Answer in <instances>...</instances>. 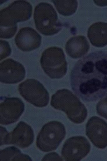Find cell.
<instances>
[{
	"instance_id": "10",
	"label": "cell",
	"mask_w": 107,
	"mask_h": 161,
	"mask_svg": "<svg viewBox=\"0 0 107 161\" xmlns=\"http://www.w3.org/2000/svg\"><path fill=\"white\" fill-rule=\"evenodd\" d=\"M25 111V104L20 98H5L0 105V123L9 125L17 122Z\"/></svg>"
},
{
	"instance_id": "8",
	"label": "cell",
	"mask_w": 107,
	"mask_h": 161,
	"mask_svg": "<svg viewBox=\"0 0 107 161\" xmlns=\"http://www.w3.org/2000/svg\"><path fill=\"white\" fill-rule=\"evenodd\" d=\"M18 90L26 101L37 107H44L49 103L48 91L37 80L27 79L19 85Z\"/></svg>"
},
{
	"instance_id": "16",
	"label": "cell",
	"mask_w": 107,
	"mask_h": 161,
	"mask_svg": "<svg viewBox=\"0 0 107 161\" xmlns=\"http://www.w3.org/2000/svg\"><path fill=\"white\" fill-rule=\"evenodd\" d=\"M1 161H31L30 157L22 154L15 147H9L1 150Z\"/></svg>"
},
{
	"instance_id": "3",
	"label": "cell",
	"mask_w": 107,
	"mask_h": 161,
	"mask_svg": "<svg viewBox=\"0 0 107 161\" xmlns=\"http://www.w3.org/2000/svg\"><path fill=\"white\" fill-rule=\"evenodd\" d=\"M51 106L56 110L65 112L70 121L81 124L85 121L87 110L76 95L68 89L58 90L52 96Z\"/></svg>"
},
{
	"instance_id": "11",
	"label": "cell",
	"mask_w": 107,
	"mask_h": 161,
	"mask_svg": "<svg viewBox=\"0 0 107 161\" xmlns=\"http://www.w3.org/2000/svg\"><path fill=\"white\" fill-rule=\"evenodd\" d=\"M86 136L94 146L100 149L107 147V123L98 117H92L86 126Z\"/></svg>"
},
{
	"instance_id": "6",
	"label": "cell",
	"mask_w": 107,
	"mask_h": 161,
	"mask_svg": "<svg viewBox=\"0 0 107 161\" xmlns=\"http://www.w3.org/2000/svg\"><path fill=\"white\" fill-rule=\"evenodd\" d=\"M66 136L64 125L59 121H52L46 124L37 137L36 145L41 151L47 153L58 147Z\"/></svg>"
},
{
	"instance_id": "4",
	"label": "cell",
	"mask_w": 107,
	"mask_h": 161,
	"mask_svg": "<svg viewBox=\"0 0 107 161\" xmlns=\"http://www.w3.org/2000/svg\"><path fill=\"white\" fill-rule=\"evenodd\" d=\"M34 19L36 29L44 35H54L62 28L56 10L48 3H41L36 6Z\"/></svg>"
},
{
	"instance_id": "9",
	"label": "cell",
	"mask_w": 107,
	"mask_h": 161,
	"mask_svg": "<svg viewBox=\"0 0 107 161\" xmlns=\"http://www.w3.org/2000/svg\"><path fill=\"white\" fill-rule=\"evenodd\" d=\"M90 143L82 136H73L65 141L61 155L66 161H80L90 153Z\"/></svg>"
},
{
	"instance_id": "2",
	"label": "cell",
	"mask_w": 107,
	"mask_h": 161,
	"mask_svg": "<svg viewBox=\"0 0 107 161\" xmlns=\"http://www.w3.org/2000/svg\"><path fill=\"white\" fill-rule=\"evenodd\" d=\"M32 6L26 1H16L0 13V36L1 39L12 38L17 31V23L29 19Z\"/></svg>"
},
{
	"instance_id": "1",
	"label": "cell",
	"mask_w": 107,
	"mask_h": 161,
	"mask_svg": "<svg viewBox=\"0 0 107 161\" xmlns=\"http://www.w3.org/2000/svg\"><path fill=\"white\" fill-rule=\"evenodd\" d=\"M74 93L86 103L107 95V52L95 51L78 60L70 76Z\"/></svg>"
},
{
	"instance_id": "13",
	"label": "cell",
	"mask_w": 107,
	"mask_h": 161,
	"mask_svg": "<svg viewBox=\"0 0 107 161\" xmlns=\"http://www.w3.org/2000/svg\"><path fill=\"white\" fill-rule=\"evenodd\" d=\"M15 42L17 47L23 52H30L39 48L41 37L37 31L30 27H25L18 32Z\"/></svg>"
},
{
	"instance_id": "14",
	"label": "cell",
	"mask_w": 107,
	"mask_h": 161,
	"mask_svg": "<svg viewBox=\"0 0 107 161\" xmlns=\"http://www.w3.org/2000/svg\"><path fill=\"white\" fill-rule=\"evenodd\" d=\"M66 53L73 59H78L86 55L90 45L84 36H76L69 39L65 46Z\"/></svg>"
},
{
	"instance_id": "15",
	"label": "cell",
	"mask_w": 107,
	"mask_h": 161,
	"mask_svg": "<svg viewBox=\"0 0 107 161\" xmlns=\"http://www.w3.org/2000/svg\"><path fill=\"white\" fill-rule=\"evenodd\" d=\"M87 36L94 47H103L107 45V23L98 22L90 26Z\"/></svg>"
},
{
	"instance_id": "7",
	"label": "cell",
	"mask_w": 107,
	"mask_h": 161,
	"mask_svg": "<svg viewBox=\"0 0 107 161\" xmlns=\"http://www.w3.org/2000/svg\"><path fill=\"white\" fill-rule=\"evenodd\" d=\"M1 145H15L21 148L29 147L34 141L33 129L23 121H21L11 132L1 127Z\"/></svg>"
},
{
	"instance_id": "18",
	"label": "cell",
	"mask_w": 107,
	"mask_h": 161,
	"mask_svg": "<svg viewBox=\"0 0 107 161\" xmlns=\"http://www.w3.org/2000/svg\"><path fill=\"white\" fill-rule=\"evenodd\" d=\"M96 110L99 115L107 119V95L106 97L101 100L97 103Z\"/></svg>"
},
{
	"instance_id": "17",
	"label": "cell",
	"mask_w": 107,
	"mask_h": 161,
	"mask_svg": "<svg viewBox=\"0 0 107 161\" xmlns=\"http://www.w3.org/2000/svg\"><path fill=\"white\" fill-rule=\"evenodd\" d=\"M58 13L64 16H71L76 13L77 8V1H52Z\"/></svg>"
},
{
	"instance_id": "5",
	"label": "cell",
	"mask_w": 107,
	"mask_h": 161,
	"mask_svg": "<svg viewBox=\"0 0 107 161\" xmlns=\"http://www.w3.org/2000/svg\"><path fill=\"white\" fill-rule=\"evenodd\" d=\"M40 64L44 72L51 79H61L67 72L64 52L58 47H50L44 51Z\"/></svg>"
},
{
	"instance_id": "12",
	"label": "cell",
	"mask_w": 107,
	"mask_h": 161,
	"mask_svg": "<svg viewBox=\"0 0 107 161\" xmlns=\"http://www.w3.org/2000/svg\"><path fill=\"white\" fill-rule=\"evenodd\" d=\"M26 75L25 67L12 59L2 62L0 64V81L5 84H16L23 80Z\"/></svg>"
},
{
	"instance_id": "19",
	"label": "cell",
	"mask_w": 107,
	"mask_h": 161,
	"mask_svg": "<svg viewBox=\"0 0 107 161\" xmlns=\"http://www.w3.org/2000/svg\"><path fill=\"white\" fill-rule=\"evenodd\" d=\"M11 49L8 43L3 40H1V60L10 56Z\"/></svg>"
}]
</instances>
